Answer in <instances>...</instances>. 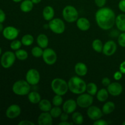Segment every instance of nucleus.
<instances>
[{
	"label": "nucleus",
	"instance_id": "f257e3e1",
	"mask_svg": "<svg viewBox=\"0 0 125 125\" xmlns=\"http://www.w3.org/2000/svg\"><path fill=\"white\" fill-rule=\"evenodd\" d=\"M114 11L109 7H101L95 13V21L100 28L104 31L112 29L115 24Z\"/></svg>",
	"mask_w": 125,
	"mask_h": 125
},
{
	"label": "nucleus",
	"instance_id": "f03ea898",
	"mask_svg": "<svg viewBox=\"0 0 125 125\" xmlns=\"http://www.w3.org/2000/svg\"><path fill=\"white\" fill-rule=\"evenodd\" d=\"M68 89L72 93L80 95L86 92L87 84L79 76H73L68 82Z\"/></svg>",
	"mask_w": 125,
	"mask_h": 125
},
{
	"label": "nucleus",
	"instance_id": "7ed1b4c3",
	"mask_svg": "<svg viewBox=\"0 0 125 125\" xmlns=\"http://www.w3.org/2000/svg\"><path fill=\"white\" fill-rule=\"evenodd\" d=\"M51 87L56 95L63 96L67 93L68 89V83L62 78H55L51 81Z\"/></svg>",
	"mask_w": 125,
	"mask_h": 125
},
{
	"label": "nucleus",
	"instance_id": "20e7f679",
	"mask_svg": "<svg viewBox=\"0 0 125 125\" xmlns=\"http://www.w3.org/2000/svg\"><path fill=\"white\" fill-rule=\"evenodd\" d=\"M12 91L15 95L19 96L28 95L31 92V85L24 80H18L13 84Z\"/></svg>",
	"mask_w": 125,
	"mask_h": 125
},
{
	"label": "nucleus",
	"instance_id": "39448f33",
	"mask_svg": "<svg viewBox=\"0 0 125 125\" xmlns=\"http://www.w3.org/2000/svg\"><path fill=\"white\" fill-rule=\"evenodd\" d=\"M62 16L65 20L70 23H74L78 19V10L73 6L68 5L65 6L62 10Z\"/></svg>",
	"mask_w": 125,
	"mask_h": 125
},
{
	"label": "nucleus",
	"instance_id": "423d86ee",
	"mask_svg": "<svg viewBox=\"0 0 125 125\" xmlns=\"http://www.w3.org/2000/svg\"><path fill=\"white\" fill-rule=\"evenodd\" d=\"M48 28L54 34H62L65 30V24L61 18H56L50 21Z\"/></svg>",
	"mask_w": 125,
	"mask_h": 125
},
{
	"label": "nucleus",
	"instance_id": "0eeeda50",
	"mask_svg": "<svg viewBox=\"0 0 125 125\" xmlns=\"http://www.w3.org/2000/svg\"><path fill=\"white\" fill-rule=\"evenodd\" d=\"M76 103L78 106L81 108H88L92 106L94 103V97L92 95L87 94H80L76 99Z\"/></svg>",
	"mask_w": 125,
	"mask_h": 125
},
{
	"label": "nucleus",
	"instance_id": "6e6552de",
	"mask_svg": "<svg viewBox=\"0 0 125 125\" xmlns=\"http://www.w3.org/2000/svg\"><path fill=\"white\" fill-rule=\"evenodd\" d=\"M15 54L12 51H7L2 55L1 58V65L4 68H9L15 63L16 59Z\"/></svg>",
	"mask_w": 125,
	"mask_h": 125
},
{
	"label": "nucleus",
	"instance_id": "1a4fd4ad",
	"mask_svg": "<svg viewBox=\"0 0 125 125\" xmlns=\"http://www.w3.org/2000/svg\"><path fill=\"white\" fill-rule=\"evenodd\" d=\"M42 58L46 64L48 65H52L54 64L57 61V54L52 49L46 48L43 50Z\"/></svg>",
	"mask_w": 125,
	"mask_h": 125
},
{
	"label": "nucleus",
	"instance_id": "9d476101",
	"mask_svg": "<svg viewBox=\"0 0 125 125\" xmlns=\"http://www.w3.org/2000/svg\"><path fill=\"white\" fill-rule=\"evenodd\" d=\"M40 74L39 71L35 68H31L26 74V81L31 85H35L40 82Z\"/></svg>",
	"mask_w": 125,
	"mask_h": 125
},
{
	"label": "nucleus",
	"instance_id": "9b49d317",
	"mask_svg": "<svg viewBox=\"0 0 125 125\" xmlns=\"http://www.w3.org/2000/svg\"><path fill=\"white\" fill-rule=\"evenodd\" d=\"M103 112L102 110L100 109L98 107L96 106H90L88 107L87 111V115L92 120H97L103 116Z\"/></svg>",
	"mask_w": 125,
	"mask_h": 125
},
{
	"label": "nucleus",
	"instance_id": "f8f14e48",
	"mask_svg": "<svg viewBox=\"0 0 125 125\" xmlns=\"http://www.w3.org/2000/svg\"><path fill=\"white\" fill-rule=\"evenodd\" d=\"M2 35L5 39L9 40H13L18 37L19 35V30L14 26H9L4 28Z\"/></svg>",
	"mask_w": 125,
	"mask_h": 125
},
{
	"label": "nucleus",
	"instance_id": "ddd939ff",
	"mask_svg": "<svg viewBox=\"0 0 125 125\" xmlns=\"http://www.w3.org/2000/svg\"><path fill=\"white\" fill-rule=\"evenodd\" d=\"M117 50L116 43L113 40L106 42L103 45L102 52L106 56H111L115 53Z\"/></svg>",
	"mask_w": 125,
	"mask_h": 125
},
{
	"label": "nucleus",
	"instance_id": "4468645a",
	"mask_svg": "<svg viewBox=\"0 0 125 125\" xmlns=\"http://www.w3.org/2000/svg\"><path fill=\"white\" fill-rule=\"evenodd\" d=\"M107 90L111 95L113 96H118L123 92V87L119 83L114 82L111 83L107 87Z\"/></svg>",
	"mask_w": 125,
	"mask_h": 125
},
{
	"label": "nucleus",
	"instance_id": "2eb2a0df",
	"mask_svg": "<svg viewBox=\"0 0 125 125\" xmlns=\"http://www.w3.org/2000/svg\"><path fill=\"white\" fill-rule=\"evenodd\" d=\"M21 110L18 104H12L7 109L6 112V115L10 119H13L20 115Z\"/></svg>",
	"mask_w": 125,
	"mask_h": 125
},
{
	"label": "nucleus",
	"instance_id": "dca6fc26",
	"mask_svg": "<svg viewBox=\"0 0 125 125\" xmlns=\"http://www.w3.org/2000/svg\"><path fill=\"white\" fill-rule=\"evenodd\" d=\"M77 106H78V104H77L76 101L73 100V99H69V100H66L63 103L62 109H63V112H66L68 114H73V112H75Z\"/></svg>",
	"mask_w": 125,
	"mask_h": 125
},
{
	"label": "nucleus",
	"instance_id": "f3484780",
	"mask_svg": "<svg viewBox=\"0 0 125 125\" xmlns=\"http://www.w3.org/2000/svg\"><path fill=\"white\" fill-rule=\"evenodd\" d=\"M52 118L50 112H42L38 117L37 123L39 125H51Z\"/></svg>",
	"mask_w": 125,
	"mask_h": 125
},
{
	"label": "nucleus",
	"instance_id": "a211bd4d",
	"mask_svg": "<svg viewBox=\"0 0 125 125\" xmlns=\"http://www.w3.org/2000/svg\"><path fill=\"white\" fill-rule=\"evenodd\" d=\"M76 26L79 30L82 31H86L90 28V23L87 18L85 17H81L77 20Z\"/></svg>",
	"mask_w": 125,
	"mask_h": 125
},
{
	"label": "nucleus",
	"instance_id": "6ab92c4d",
	"mask_svg": "<svg viewBox=\"0 0 125 125\" xmlns=\"http://www.w3.org/2000/svg\"><path fill=\"white\" fill-rule=\"evenodd\" d=\"M54 9L51 6H46L43 9L42 15L44 20L46 21H51L54 17Z\"/></svg>",
	"mask_w": 125,
	"mask_h": 125
},
{
	"label": "nucleus",
	"instance_id": "aec40b11",
	"mask_svg": "<svg viewBox=\"0 0 125 125\" xmlns=\"http://www.w3.org/2000/svg\"><path fill=\"white\" fill-rule=\"evenodd\" d=\"M74 72L79 76H84L88 72L87 67L83 62H78L74 66Z\"/></svg>",
	"mask_w": 125,
	"mask_h": 125
},
{
	"label": "nucleus",
	"instance_id": "412c9836",
	"mask_svg": "<svg viewBox=\"0 0 125 125\" xmlns=\"http://www.w3.org/2000/svg\"><path fill=\"white\" fill-rule=\"evenodd\" d=\"M37 43L38 46L45 49L48 47L49 44V39L46 35L44 34H40L37 37Z\"/></svg>",
	"mask_w": 125,
	"mask_h": 125
},
{
	"label": "nucleus",
	"instance_id": "4be33fe9",
	"mask_svg": "<svg viewBox=\"0 0 125 125\" xmlns=\"http://www.w3.org/2000/svg\"><path fill=\"white\" fill-rule=\"evenodd\" d=\"M115 24L118 30L125 32V14L122 13L116 17Z\"/></svg>",
	"mask_w": 125,
	"mask_h": 125
},
{
	"label": "nucleus",
	"instance_id": "5701e85b",
	"mask_svg": "<svg viewBox=\"0 0 125 125\" xmlns=\"http://www.w3.org/2000/svg\"><path fill=\"white\" fill-rule=\"evenodd\" d=\"M34 7V3L31 0H23L20 4V9L24 13L31 12Z\"/></svg>",
	"mask_w": 125,
	"mask_h": 125
},
{
	"label": "nucleus",
	"instance_id": "b1692460",
	"mask_svg": "<svg viewBox=\"0 0 125 125\" xmlns=\"http://www.w3.org/2000/svg\"><path fill=\"white\" fill-rule=\"evenodd\" d=\"M39 108L42 112H50L52 108V104L47 99H43L39 103Z\"/></svg>",
	"mask_w": 125,
	"mask_h": 125
},
{
	"label": "nucleus",
	"instance_id": "393cba45",
	"mask_svg": "<svg viewBox=\"0 0 125 125\" xmlns=\"http://www.w3.org/2000/svg\"><path fill=\"white\" fill-rule=\"evenodd\" d=\"M109 92L107 90L104 88L98 90L96 94V98L100 102H105L109 98Z\"/></svg>",
	"mask_w": 125,
	"mask_h": 125
},
{
	"label": "nucleus",
	"instance_id": "a878e982",
	"mask_svg": "<svg viewBox=\"0 0 125 125\" xmlns=\"http://www.w3.org/2000/svg\"><path fill=\"white\" fill-rule=\"evenodd\" d=\"M28 98L29 102L32 104H39L42 100L40 94L35 91L30 92L28 95Z\"/></svg>",
	"mask_w": 125,
	"mask_h": 125
},
{
	"label": "nucleus",
	"instance_id": "bb28decb",
	"mask_svg": "<svg viewBox=\"0 0 125 125\" xmlns=\"http://www.w3.org/2000/svg\"><path fill=\"white\" fill-rule=\"evenodd\" d=\"M115 109V105L114 103L112 101H107L103 106L102 111L104 114L108 115L113 112Z\"/></svg>",
	"mask_w": 125,
	"mask_h": 125
},
{
	"label": "nucleus",
	"instance_id": "cd10ccee",
	"mask_svg": "<svg viewBox=\"0 0 125 125\" xmlns=\"http://www.w3.org/2000/svg\"><path fill=\"white\" fill-rule=\"evenodd\" d=\"M73 123L77 125L83 124L84 122V117L81 113L79 112H74L72 116Z\"/></svg>",
	"mask_w": 125,
	"mask_h": 125
},
{
	"label": "nucleus",
	"instance_id": "c85d7f7f",
	"mask_svg": "<svg viewBox=\"0 0 125 125\" xmlns=\"http://www.w3.org/2000/svg\"><path fill=\"white\" fill-rule=\"evenodd\" d=\"M34 37L31 34H26L23 35L21 38V42L22 43V45L26 46H29L32 45L34 43Z\"/></svg>",
	"mask_w": 125,
	"mask_h": 125
},
{
	"label": "nucleus",
	"instance_id": "c756f323",
	"mask_svg": "<svg viewBox=\"0 0 125 125\" xmlns=\"http://www.w3.org/2000/svg\"><path fill=\"white\" fill-rule=\"evenodd\" d=\"M103 44L102 41L100 39H95L93 41L92 44V48L96 52H102L103 48Z\"/></svg>",
	"mask_w": 125,
	"mask_h": 125
},
{
	"label": "nucleus",
	"instance_id": "7c9ffc66",
	"mask_svg": "<svg viewBox=\"0 0 125 125\" xmlns=\"http://www.w3.org/2000/svg\"><path fill=\"white\" fill-rule=\"evenodd\" d=\"M86 92L93 96L96 95L98 92V87L96 84L94 83H90L87 84Z\"/></svg>",
	"mask_w": 125,
	"mask_h": 125
},
{
	"label": "nucleus",
	"instance_id": "2f4dec72",
	"mask_svg": "<svg viewBox=\"0 0 125 125\" xmlns=\"http://www.w3.org/2000/svg\"><path fill=\"white\" fill-rule=\"evenodd\" d=\"M15 56L20 61H24L27 59L28 57V53L26 50L19 49V50L15 51Z\"/></svg>",
	"mask_w": 125,
	"mask_h": 125
},
{
	"label": "nucleus",
	"instance_id": "473e14b6",
	"mask_svg": "<svg viewBox=\"0 0 125 125\" xmlns=\"http://www.w3.org/2000/svg\"><path fill=\"white\" fill-rule=\"evenodd\" d=\"M43 53V48L39 46H34L31 50L32 55L35 58H39V57H42Z\"/></svg>",
	"mask_w": 125,
	"mask_h": 125
},
{
	"label": "nucleus",
	"instance_id": "72a5a7b5",
	"mask_svg": "<svg viewBox=\"0 0 125 125\" xmlns=\"http://www.w3.org/2000/svg\"><path fill=\"white\" fill-rule=\"evenodd\" d=\"M50 113L52 117V118H57V117H59L61 116V115L62 113V111L60 108V106H54L50 110Z\"/></svg>",
	"mask_w": 125,
	"mask_h": 125
},
{
	"label": "nucleus",
	"instance_id": "f704fd0d",
	"mask_svg": "<svg viewBox=\"0 0 125 125\" xmlns=\"http://www.w3.org/2000/svg\"><path fill=\"white\" fill-rule=\"evenodd\" d=\"M63 98L59 95H56L52 100V104L54 106H61L63 104Z\"/></svg>",
	"mask_w": 125,
	"mask_h": 125
},
{
	"label": "nucleus",
	"instance_id": "c9c22d12",
	"mask_svg": "<svg viewBox=\"0 0 125 125\" xmlns=\"http://www.w3.org/2000/svg\"><path fill=\"white\" fill-rule=\"evenodd\" d=\"M22 45L21 42L20 41L18 40H13V41L11 42L10 45V48L12 50H15V51H17V50H19V49L21 48Z\"/></svg>",
	"mask_w": 125,
	"mask_h": 125
},
{
	"label": "nucleus",
	"instance_id": "e433bc0d",
	"mask_svg": "<svg viewBox=\"0 0 125 125\" xmlns=\"http://www.w3.org/2000/svg\"><path fill=\"white\" fill-rule=\"evenodd\" d=\"M118 43L120 46L125 48V32L119 34L118 37Z\"/></svg>",
	"mask_w": 125,
	"mask_h": 125
},
{
	"label": "nucleus",
	"instance_id": "4c0bfd02",
	"mask_svg": "<svg viewBox=\"0 0 125 125\" xmlns=\"http://www.w3.org/2000/svg\"><path fill=\"white\" fill-rule=\"evenodd\" d=\"M95 1V3L97 7H103L106 5L107 0H94Z\"/></svg>",
	"mask_w": 125,
	"mask_h": 125
},
{
	"label": "nucleus",
	"instance_id": "58836bf2",
	"mask_svg": "<svg viewBox=\"0 0 125 125\" xmlns=\"http://www.w3.org/2000/svg\"><path fill=\"white\" fill-rule=\"evenodd\" d=\"M122 76H123V73L120 70L118 71V72H116L114 74V79L115 81L120 80L122 78Z\"/></svg>",
	"mask_w": 125,
	"mask_h": 125
},
{
	"label": "nucleus",
	"instance_id": "ea45409f",
	"mask_svg": "<svg viewBox=\"0 0 125 125\" xmlns=\"http://www.w3.org/2000/svg\"><path fill=\"white\" fill-rule=\"evenodd\" d=\"M118 8L123 13H125V0H120L118 3Z\"/></svg>",
	"mask_w": 125,
	"mask_h": 125
},
{
	"label": "nucleus",
	"instance_id": "a19ab883",
	"mask_svg": "<svg viewBox=\"0 0 125 125\" xmlns=\"http://www.w3.org/2000/svg\"><path fill=\"white\" fill-rule=\"evenodd\" d=\"M94 125H107V122L104 120H103L100 118V119L95 120L94 123Z\"/></svg>",
	"mask_w": 125,
	"mask_h": 125
},
{
	"label": "nucleus",
	"instance_id": "79ce46f5",
	"mask_svg": "<svg viewBox=\"0 0 125 125\" xmlns=\"http://www.w3.org/2000/svg\"><path fill=\"white\" fill-rule=\"evenodd\" d=\"M101 83H102V84L104 86L107 87L110 84H111V82L109 78H107V77H105V78H103L102 81H101Z\"/></svg>",
	"mask_w": 125,
	"mask_h": 125
},
{
	"label": "nucleus",
	"instance_id": "37998d69",
	"mask_svg": "<svg viewBox=\"0 0 125 125\" xmlns=\"http://www.w3.org/2000/svg\"><path fill=\"white\" fill-rule=\"evenodd\" d=\"M18 125H35L34 122H31L28 120H21L18 123Z\"/></svg>",
	"mask_w": 125,
	"mask_h": 125
},
{
	"label": "nucleus",
	"instance_id": "c03bdc74",
	"mask_svg": "<svg viewBox=\"0 0 125 125\" xmlns=\"http://www.w3.org/2000/svg\"><path fill=\"white\" fill-rule=\"evenodd\" d=\"M60 118L61 121H67L68 119V114L65 112H62V114L60 116Z\"/></svg>",
	"mask_w": 125,
	"mask_h": 125
},
{
	"label": "nucleus",
	"instance_id": "a18cd8bd",
	"mask_svg": "<svg viewBox=\"0 0 125 125\" xmlns=\"http://www.w3.org/2000/svg\"><path fill=\"white\" fill-rule=\"evenodd\" d=\"M6 20V14L2 9H0V23H3Z\"/></svg>",
	"mask_w": 125,
	"mask_h": 125
},
{
	"label": "nucleus",
	"instance_id": "49530a36",
	"mask_svg": "<svg viewBox=\"0 0 125 125\" xmlns=\"http://www.w3.org/2000/svg\"><path fill=\"white\" fill-rule=\"evenodd\" d=\"M119 70L123 74H125V61L120 63Z\"/></svg>",
	"mask_w": 125,
	"mask_h": 125
},
{
	"label": "nucleus",
	"instance_id": "de8ad7c7",
	"mask_svg": "<svg viewBox=\"0 0 125 125\" xmlns=\"http://www.w3.org/2000/svg\"><path fill=\"white\" fill-rule=\"evenodd\" d=\"M72 124H73V123H70L67 121H61V122L59 123V125H71Z\"/></svg>",
	"mask_w": 125,
	"mask_h": 125
},
{
	"label": "nucleus",
	"instance_id": "09e8293b",
	"mask_svg": "<svg viewBox=\"0 0 125 125\" xmlns=\"http://www.w3.org/2000/svg\"><path fill=\"white\" fill-rule=\"evenodd\" d=\"M32 2L34 3V4H39L42 1V0H31Z\"/></svg>",
	"mask_w": 125,
	"mask_h": 125
},
{
	"label": "nucleus",
	"instance_id": "8fccbe9b",
	"mask_svg": "<svg viewBox=\"0 0 125 125\" xmlns=\"http://www.w3.org/2000/svg\"><path fill=\"white\" fill-rule=\"evenodd\" d=\"M3 30H4L3 25H2V23H0V32L3 31Z\"/></svg>",
	"mask_w": 125,
	"mask_h": 125
},
{
	"label": "nucleus",
	"instance_id": "3c124183",
	"mask_svg": "<svg viewBox=\"0 0 125 125\" xmlns=\"http://www.w3.org/2000/svg\"><path fill=\"white\" fill-rule=\"evenodd\" d=\"M12 1L15 2H21L23 0H12Z\"/></svg>",
	"mask_w": 125,
	"mask_h": 125
},
{
	"label": "nucleus",
	"instance_id": "603ef678",
	"mask_svg": "<svg viewBox=\"0 0 125 125\" xmlns=\"http://www.w3.org/2000/svg\"><path fill=\"white\" fill-rule=\"evenodd\" d=\"M1 53H2V50H1V47H0V55L1 54Z\"/></svg>",
	"mask_w": 125,
	"mask_h": 125
},
{
	"label": "nucleus",
	"instance_id": "864d4df0",
	"mask_svg": "<svg viewBox=\"0 0 125 125\" xmlns=\"http://www.w3.org/2000/svg\"><path fill=\"white\" fill-rule=\"evenodd\" d=\"M122 125H125V120L124 121V122H123V123H122Z\"/></svg>",
	"mask_w": 125,
	"mask_h": 125
}]
</instances>
